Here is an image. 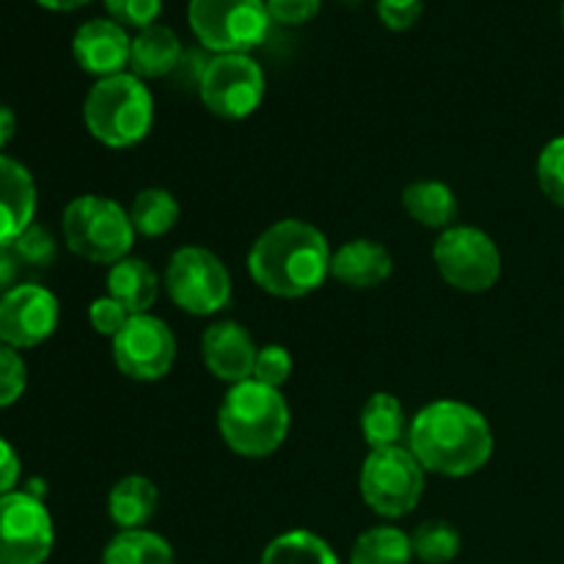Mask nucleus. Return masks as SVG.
<instances>
[{"mask_svg": "<svg viewBox=\"0 0 564 564\" xmlns=\"http://www.w3.org/2000/svg\"><path fill=\"white\" fill-rule=\"evenodd\" d=\"M187 22L204 50L226 55L259 47L273 20L264 0H191Z\"/></svg>", "mask_w": 564, "mask_h": 564, "instance_id": "nucleus-6", "label": "nucleus"}, {"mask_svg": "<svg viewBox=\"0 0 564 564\" xmlns=\"http://www.w3.org/2000/svg\"><path fill=\"white\" fill-rule=\"evenodd\" d=\"M86 130L110 149H130L149 135L154 102L141 77L121 72L91 86L83 102Z\"/></svg>", "mask_w": 564, "mask_h": 564, "instance_id": "nucleus-4", "label": "nucleus"}, {"mask_svg": "<svg viewBox=\"0 0 564 564\" xmlns=\"http://www.w3.org/2000/svg\"><path fill=\"white\" fill-rule=\"evenodd\" d=\"M163 286L171 301L193 317L218 314L231 297V279L226 264L207 248L185 246L169 259Z\"/></svg>", "mask_w": 564, "mask_h": 564, "instance_id": "nucleus-8", "label": "nucleus"}, {"mask_svg": "<svg viewBox=\"0 0 564 564\" xmlns=\"http://www.w3.org/2000/svg\"><path fill=\"white\" fill-rule=\"evenodd\" d=\"M17 132V116L14 110L9 108V105L0 102V152H3L6 147H9V141L14 138Z\"/></svg>", "mask_w": 564, "mask_h": 564, "instance_id": "nucleus-39", "label": "nucleus"}, {"mask_svg": "<svg viewBox=\"0 0 564 564\" xmlns=\"http://www.w3.org/2000/svg\"><path fill=\"white\" fill-rule=\"evenodd\" d=\"M330 257L317 226L286 218L257 237L248 253V273L270 295L306 297L330 275Z\"/></svg>", "mask_w": 564, "mask_h": 564, "instance_id": "nucleus-2", "label": "nucleus"}, {"mask_svg": "<svg viewBox=\"0 0 564 564\" xmlns=\"http://www.w3.org/2000/svg\"><path fill=\"white\" fill-rule=\"evenodd\" d=\"M207 66H209V58L202 53V50H185V53H182L180 66L171 72V80H174L180 88H196L198 91Z\"/></svg>", "mask_w": 564, "mask_h": 564, "instance_id": "nucleus-36", "label": "nucleus"}, {"mask_svg": "<svg viewBox=\"0 0 564 564\" xmlns=\"http://www.w3.org/2000/svg\"><path fill=\"white\" fill-rule=\"evenodd\" d=\"M105 9L119 25L143 31V28L154 25L163 11V0H105Z\"/></svg>", "mask_w": 564, "mask_h": 564, "instance_id": "nucleus-32", "label": "nucleus"}, {"mask_svg": "<svg viewBox=\"0 0 564 564\" xmlns=\"http://www.w3.org/2000/svg\"><path fill=\"white\" fill-rule=\"evenodd\" d=\"M411 538L394 527L369 529L350 551V564H411Z\"/></svg>", "mask_w": 564, "mask_h": 564, "instance_id": "nucleus-24", "label": "nucleus"}, {"mask_svg": "<svg viewBox=\"0 0 564 564\" xmlns=\"http://www.w3.org/2000/svg\"><path fill=\"white\" fill-rule=\"evenodd\" d=\"M113 361L121 375L132 380L165 378L176 361V339L163 319L152 314H132L113 336Z\"/></svg>", "mask_w": 564, "mask_h": 564, "instance_id": "nucleus-12", "label": "nucleus"}, {"mask_svg": "<svg viewBox=\"0 0 564 564\" xmlns=\"http://www.w3.org/2000/svg\"><path fill=\"white\" fill-rule=\"evenodd\" d=\"M408 449L424 471L468 477L494 455V433L477 408L455 400L430 402L408 430Z\"/></svg>", "mask_w": 564, "mask_h": 564, "instance_id": "nucleus-1", "label": "nucleus"}, {"mask_svg": "<svg viewBox=\"0 0 564 564\" xmlns=\"http://www.w3.org/2000/svg\"><path fill=\"white\" fill-rule=\"evenodd\" d=\"M257 345H253L251 334L242 328L240 323H215L204 330L202 339V356L209 372L226 383H242V380L253 378V367H257Z\"/></svg>", "mask_w": 564, "mask_h": 564, "instance_id": "nucleus-15", "label": "nucleus"}, {"mask_svg": "<svg viewBox=\"0 0 564 564\" xmlns=\"http://www.w3.org/2000/svg\"><path fill=\"white\" fill-rule=\"evenodd\" d=\"M218 430L226 446L242 457H268L290 433V405L279 389L242 380L229 389L218 411Z\"/></svg>", "mask_w": 564, "mask_h": 564, "instance_id": "nucleus-3", "label": "nucleus"}, {"mask_svg": "<svg viewBox=\"0 0 564 564\" xmlns=\"http://www.w3.org/2000/svg\"><path fill=\"white\" fill-rule=\"evenodd\" d=\"M130 317L132 314L110 295L97 297V301L88 306V323H91V328L97 330L99 336H110V339H113V336L124 328L127 319Z\"/></svg>", "mask_w": 564, "mask_h": 564, "instance_id": "nucleus-33", "label": "nucleus"}, {"mask_svg": "<svg viewBox=\"0 0 564 564\" xmlns=\"http://www.w3.org/2000/svg\"><path fill=\"white\" fill-rule=\"evenodd\" d=\"M424 494V468L411 449H372L361 466V496L383 518H405Z\"/></svg>", "mask_w": 564, "mask_h": 564, "instance_id": "nucleus-7", "label": "nucleus"}, {"mask_svg": "<svg viewBox=\"0 0 564 564\" xmlns=\"http://www.w3.org/2000/svg\"><path fill=\"white\" fill-rule=\"evenodd\" d=\"M182 42L171 28L165 25H149L138 31L132 39L130 50V66L135 77H171V72L180 66L182 61Z\"/></svg>", "mask_w": 564, "mask_h": 564, "instance_id": "nucleus-18", "label": "nucleus"}, {"mask_svg": "<svg viewBox=\"0 0 564 564\" xmlns=\"http://www.w3.org/2000/svg\"><path fill=\"white\" fill-rule=\"evenodd\" d=\"M58 328V297L39 284H17L0 295V341L31 350Z\"/></svg>", "mask_w": 564, "mask_h": 564, "instance_id": "nucleus-13", "label": "nucleus"}, {"mask_svg": "<svg viewBox=\"0 0 564 564\" xmlns=\"http://www.w3.org/2000/svg\"><path fill=\"white\" fill-rule=\"evenodd\" d=\"M394 270V259L380 242L352 240L330 257V275L350 290L380 286Z\"/></svg>", "mask_w": 564, "mask_h": 564, "instance_id": "nucleus-17", "label": "nucleus"}, {"mask_svg": "<svg viewBox=\"0 0 564 564\" xmlns=\"http://www.w3.org/2000/svg\"><path fill=\"white\" fill-rule=\"evenodd\" d=\"M538 182L551 204L564 209V135L543 147L538 158Z\"/></svg>", "mask_w": 564, "mask_h": 564, "instance_id": "nucleus-28", "label": "nucleus"}, {"mask_svg": "<svg viewBox=\"0 0 564 564\" xmlns=\"http://www.w3.org/2000/svg\"><path fill=\"white\" fill-rule=\"evenodd\" d=\"M198 97L218 119H248L264 99L262 66L248 53L213 55L198 86Z\"/></svg>", "mask_w": 564, "mask_h": 564, "instance_id": "nucleus-10", "label": "nucleus"}, {"mask_svg": "<svg viewBox=\"0 0 564 564\" xmlns=\"http://www.w3.org/2000/svg\"><path fill=\"white\" fill-rule=\"evenodd\" d=\"M108 295L130 314H149L160 295V279L143 259H121L108 270Z\"/></svg>", "mask_w": 564, "mask_h": 564, "instance_id": "nucleus-20", "label": "nucleus"}, {"mask_svg": "<svg viewBox=\"0 0 564 564\" xmlns=\"http://www.w3.org/2000/svg\"><path fill=\"white\" fill-rule=\"evenodd\" d=\"M14 257L20 259L22 264H31V268H50L55 262V237L50 235L44 226L31 224L11 246Z\"/></svg>", "mask_w": 564, "mask_h": 564, "instance_id": "nucleus-29", "label": "nucleus"}, {"mask_svg": "<svg viewBox=\"0 0 564 564\" xmlns=\"http://www.w3.org/2000/svg\"><path fill=\"white\" fill-rule=\"evenodd\" d=\"M562 25H564V6H562Z\"/></svg>", "mask_w": 564, "mask_h": 564, "instance_id": "nucleus-42", "label": "nucleus"}, {"mask_svg": "<svg viewBox=\"0 0 564 564\" xmlns=\"http://www.w3.org/2000/svg\"><path fill=\"white\" fill-rule=\"evenodd\" d=\"M264 3H268L270 20L281 25H303L323 9V0H264Z\"/></svg>", "mask_w": 564, "mask_h": 564, "instance_id": "nucleus-35", "label": "nucleus"}, {"mask_svg": "<svg viewBox=\"0 0 564 564\" xmlns=\"http://www.w3.org/2000/svg\"><path fill=\"white\" fill-rule=\"evenodd\" d=\"M424 0H378V17L389 31H408L419 22Z\"/></svg>", "mask_w": 564, "mask_h": 564, "instance_id": "nucleus-34", "label": "nucleus"}, {"mask_svg": "<svg viewBox=\"0 0 564 564\" xmlns=\"http://www.w3.org/2000/svg\"><path fill=\"white\" fill-rule=\"evenodd\" d=\"M17 270H20V259L14 257L9 246H0V295H6L11 286H17Z\"/></svg>", "mask_w": 564, "mask_h": 564, "instance_id": "nucleus-38", "label": "nucleus"}, {"mask_svg": "<svg viewBox=\"0 0 564 564\" xmlns=\"http://www.w3.org/2000/svg\"><path fill=\"white\" fill-rule=\"evenodd\" d=\"M402 430H405V416L397 397L372 394L361 411V433L369 449H386V446H400Z\"/></svg>", "mask_w": 564, "mask_h": 564, "instance_id": "nucleus-23", "label": "nucleus"}, {"mask_svg": "<svg viewBox=\"0 0 564 564\" xmlns=\"http://www.w3.org/2000/svg\"><path fill=\"white\" fill-rule=\"evenodd\" d=\"M20 474H22L20 455H17L14 446H11L9 441L0 438V496L11 494V490L17 488Z\"/></svg>", "mask_w": 564, "mask_h": 564, "instance_id": "nucleus-37", "label": "nucleus"}, {"mask_svg": "<svg viewBox=\"0 0 564 564\" xmlns=\"http://www.w3.org/2000/svg\"><path fill=\"white\" fill-rule=\"evenodd\" d=\"M130 220L135 235L143 237H163L180 220V204L163 187H147L135 196L130 207Z\"/></svg>", "mask_w": 564, "mask_h": 564, "instance_id": "nucleus-26", "label": "nucleus"}, {"mask_svg": "<svg viewBox=\"0 0 564 564\" xmlns=\"http://www.w3.org/2000/svg\"><path fill=\"white\" fill-rule=\"evenodd\" d=\"M102 564H174V549L160 534L132 529L105 545Z\"/></svg>", "mask_w": 564, "mask_h": 564, "instance_id": "nucleus-22", "label": "nucleus"}, {"mask_svg": "<svg viewBox=\"0 0 564 564\" xmlns=\"http://www.w3.org/2000/svg\"><path fill=\"white\" fill-rule=\"evenodd\" d=\"M42 9H50V11H75L80 9V6L91 3V0H36Z\"/></svg>", "mask_w": 564, "mask_h": 564, "instance_id": "nucleus-40", "label": "nucleus"}, {"mask_svg": "<svg viewBox=\"0 0 564 564\" xmlns=\"http://www.w3.org/2000/svg\"><path fill=\"white\" fill-rule=\"evenodd\" d=\"M66 248L75 257L94 264H116L130 257V248L135 242L130 213H124L121 204L105 196H77L66 204L64 218Z\"/></svg>", "mask_w": 564, "mask_h": 564, "instance_id": "nucleus-5", "label": "nucleus"}, {"mask_svg": "<svg viewBox=\"0 0 564 564\" xmlns=\"http://www.w3.org/2000/svg\"><path fill=\"white\" fill-rule=\"evenodd\" d=\"M402 207L416 224L430 229H452L457 218V198L449 185L435 180L413 182L402 193Z\"/></svg>", "mask_w": 564, "mask_h": 564, "instance_id": "nucleus-21", "label": "nucleus"}, {"mask_svg": "<svg viewBox=\"0 0 564 564\" xmlns=\"http://www.w3.org/2000/svg\"><path fill=\"white\" fill-rule=\"evenodd\" d=\"M53 543V518L36 494L0 496V564H44Z\"/></svg>", "mask_w": 564, "mask_h": 564, "instance_id": "nucleus-11", "label": "nucleus"}, {"mask_svg": "<svg viewBox=\"0 0 564 564\" xmlns=\"http://www.w3.org/2000/svg\"><path fill=\"white\" fill-rule=\"evenodd\" d=\"M36 215V182L14 158L0 154V246H14L17 237Z\"/></svg>", "mask_w": 564, "mask_h": 564, "instance_id": "nucleus-16", "label": "nucleus"}, {"mask_svg": "<svg viewBox=\"0 0 564 564\" xmlns=\"http://www.w3.org/2000/svg\"><path fill=\"white\" fill-rule=\"evenodd\" d=\"M259 564H339V560L323 538L306 529H295V532L279 534L264 549Z\"/></svg>", "mask_w": 564, "mask_h": 564, "instance_id": "nucleus-25", "label": "nucleus"}, {"mask_svg": "<svg viewBox=\"0 0 564 564\" xmlns=\"http://www.w3.org/2000/svg\"><path fill=\"white\" fill-rule=\"evenodd\" d=\"M132 39L116 20H88L72 39V55L77 66L94 77H113L130 64Z\"/></svg>", "mask_w": 564, "mask_h": 564, "instance_id": "nucleus-14", "label": "nucleus"}, {"mask_svg": "<svg viewBox=\"0 0 564 564\" xmlns=\"http://www.w3.org/2000/svg\"><path fill=\"white\" fill-rule=\"evenodd\" d=\"M433 262L441 279L460 292H488L501 275L496 242L474 226H452L435 240Z\"/></svg>", "mask_w": 564, "mask_h": 564, "instance_id": "nucleus-9", "label": "nucleus"}, {"mask_svg": "<svg viewBox=\"0 0 564 564\" xmlns=\"http://www.w3.org/2000/svg\"><path fill=\"white\" fill-rule=\"evenodd\" d=\"M158 501L160 494L152 479L130 474L110 488L108 516L121 532H132V529H143L152 521V516L158 512Z\"/></svg>", "mask_w": 564, "mask_h": 564, "instance_id": "nucleus-19", "label": "nucleus"}, {"mask_svg": "<svg viewBox=\"0 0 564 564\" xmlns=\"http://www.w3.org/2000/svg\"><path fill=\"white\" fill-rule=\"evenodd\" d=\"M460 532L446 521H427L411 534L413 556L424 564H449L460 554Z\"/></svg>", "mask_w": 564, "mask_h": 564, "instance_id": "nucleus-27", "label": "nucleus"}, {"mask_svg": "<svg viewBox=\"0 0 564 564\" xmlns=\"http://www.w3.org/2000/svg\"><path fill=\"white\" fill-rule=\"evenodd\" d=\"M292 375V356L286 347L268 345L257 352V367H253V380L270 386V389H281Z\"/></svg>", "mask_w": 564, "mask_h": 564, "instance_id": "nucleus-31", "label": "nucleus"}, {"mask_svg": "<svg viewBox=\"0 0 564 564\" xmlns=\"http://www.w3.org/2000/svg\"><path fill=\"white\" fill-rule=\"evenodd\" d=\"M336 3H341L345 9H358V6L364 3V0H336Z\"/></svg>", "mask_w": 564, "mask_h": 564, "instance_id": "nucleus-41", "label": "nucleus"}, {"mask_svg": "<svg viewBox=\"0 0 564 564\" xmlns=\"http://www.w3.org/2000/svg\"><path fill=\"white\" fill-rule=\"evenodd\" d=\"M28 369L20 350L0 341V408H9L25 394Z\"/></svg>", "mask_w": 564, "mask_h": 564, "instance_id": "nucleus-30", "label": "nucleus"}]
</instances>
